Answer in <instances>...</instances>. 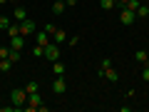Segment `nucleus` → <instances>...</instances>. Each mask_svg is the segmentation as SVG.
<instances>
[{"instance_id":"obj_1","label":"nucleus","mask_w":149,"mask_h":112,"mask_svg":"<svg viewBox=\"0 0 149 112\" xmlns=\"http://www.w3.org/2000/svg\"><path fill=\"white\" fill-rule=\"evenodd\" d=\"M10 100H13V105H15L17 110H22V107L27 105V92H25V87H15V90L10 92Z\"/></svg>"},{"instance_id":"obj_2","label":"nucleus","mask_w":149,"mask_h":112,"mask_svg":"<svg viewBox=\"0 0 149 112\" xmlns=\"http://www.w3.org/2000/svg\"><path fill=\"white\" fill-rule=\"evenodd\" d=\"M40 105H42V95H40V92H32V95H27V105L22 107V110L35 112V110H40Z\"/></svg>"},{"instance_id":"obj_3","label":"nucleus","mask_w":149,"mask_h":112,"mask_svg":"<svg viewBox=\"0 0 149 112\" xmlns=\"http://www.w3.org/2000/svg\"><path fill=\"white\" fill-rule=\"evenodd\" d=\"M45 60H50V62H55V60H60V48H57V43H50V45H45V55H42Z\"/></svg>"},{"instance_id":"obj_4","label":"nucleus","mask_w":149,"mask_h":112,"mask_svg":"<svg viewBox=\"0 0 149 112\" xmlns=\"http://www.w3.org/2000/svg\"><path fill=\"white\" fill-rule=\"evenodd\" d=\"M35 20H30V18H27V20H22L20 22V35L22 37H30V35H35Z\"/></svg>"},{"instance_id":"obj_5","label":"nucleus","mask_w":149,"mask_h":112,"mask_svg":"<svg viewBox=\"0 0 149 112\" xmlns=\"http://www.w3.org/2000/svg\"><path fill=\"white\" fill-rule=\"evenodd\" d=\"M134 13L132 10H127V8H119V22H122V25H132L134 22Z\"/></svg>"},{"instance_id":"obj_6","label":"nucleus","mask_w":149,"mask_h":112,"mask_svg":"<svg viewBox=\"0 0 149 112\" xmlns=\"http://www.w3.org/2000/svg\"><path fill=\"white\" fill-rule=\"evenodd\" d=\"M52 92H55L57 97L67 92V82H65V77H55V82H52Z\"/></svg>"},{"instance_id":"obj_7","label":"nucleus","mask_w":149,"mask_h":112,"mask_svg":"<svg viewBox=\"0 0 149 112\" xmlns=\"http://www.w3.org/2000/svg\"><path fill=\"white\" fill-rule=\"evenodd\" d=\"M35 43H37V45H42V48H45V45H50V43H52V37H50V35H47L45 30H40V32H35Z\"/></svg>"},{"instance_id":"obj_8","label":"nucleus","mask_w":149,"mask_h":112,"mask_svg":"<svg viewBox=\"0 0 149 112\" xmlns=\"http://www.w3.org/2000/svg\"><path fill=\"white\" fill-rule=\"evenodd\" d=\"M67 40H70V37H67V32H65L62 27H57V30H55V35H52V43H57V45H65Z\"/></svg>"},{"instance_id":"obj_9","label":"nucleus","mask_w":149,"mask_h":112,"mask_svg":"<svg viewBox=\"0 0 149 112\" xmlns=\"http://www.w3.org/2000/svg\"><path fill=\"white\" fill-rule=\"evenodd\" d=\"M52 75H55V77H65V65L60 62V60L52 62Z\"/></svg>"},{"instance_id":"obj_10","label":"nucleus","mask_w":149,"mask_h":112,"mask_svg":"<svg viewBox=\"0 0 149 112\" xmlns=\"http://www.w3.org/2000/svg\"><path fill=\"white\" fill-rule=\"evenodd\" d=\"M102 77H107L109 82H117L119 80V75H117V70H114V67H107L104 72H102Z\"/></svg>"},{"instance_id":"obj_11","label":"nucleus","mask_w":149,"mask_h":112,"mask_svg":"<svg viewBox=\"0 0 149 112\" xmlns=\"http://www.w3.org/2000/svg\"><path fill=\"white\" fill-rule=\"evenodd\" d=\"M65 8H67V3H65V0H55V3H52V13H55V15H62Z\"/></svg>"},{"instance_id":"obj_12","label":"nucleus","mask_w":149,"mask_h":112,"mask_svg":"<svg viewBox=\"0 0 149 112\" xmlns=\"http://www.w3.org/2000/svg\"><path fill=\"white\" fill-rule=\"evenodd\" d=\"M10 40H13V45H10L13 50H22L25 48V37L22 35H15V37H10Z\"/></svg>"},{"instance_id":"obj_13","label":"nucleus","mask_w":149,"mask_h":112,"mask_svg":"<svg viewBox=\"0 0 149 112\" xmlns=\"http://www.w3.org/2000/svg\"><path fill=\"white\" fill-rule=\"evenodd\" d=\"M134 60H137V65H147V62H149L147 50H137V52H134Z\"/></svg>"},{"instance_id":"obj_14","label":"nucleus","mask_w":149,"mask_h":112,"mask_svg":"<svg viewBox=\"0 0 149 112\" xmlns=\"http://www.w3.org/2000/svg\"><path fill=\"white\" fill-rule=\"evenodd\" d=\"M13 20H15V22L27 20V10H25V8H15V15H13Z\"/></svg>"},{"instance_id":"obj_15","label":"nucleus","mask_w":149,"mask_h":112,"mask_svg":"<svg viewBox=\"0 0 149 112\" xmlns=\"http://www.w3.org/2000/svg\"><path fill=\"white\" fill-rule=\"evenodd\" d=\"M134 15H137L139 20H144V18H149V5H142V3H139V8L134 10Z\"/></svg>"},{"instance_id":"obj_16","label":"nucleus","mask_w":149,"mask_h":112,"mask_svg":"<svg viewBox=\"0 0 149 112\" xmlns=\"http://www.w3.org/2000/svg\"><path fill=\"white\" fill-rule=\"evenodd\" d=\"M10 70H13V62H10V57H3V60H0V72H3V75H8Z\"/></svg>"},{"instance_id":"obj_17","label":"nucleus","mask_w":149,"mask_h":112,"mask_svg":"<svg viewBox=\"0 0 149 112\" xmlns=\"http://www.w3.org/2000/svg\"><path fill=\"white\" fill-rule=\"evenodd\" d=\"M8 35H10V37L20 35V22H15V20H13V22H10V27H8Z\"/></svg>"},{"instance_id":"obj_18","label":"nucleus","mask_w":149,"mask_h":112,"mask_svg":"<svg viewBox=\"0 0 149 112\" xmlns=\"http://www.w3.org/2000/svg\"><path fill=\"white\" fill-rule=\"evenodd\" d=\"M100 8H102V10H114L117 3H114V0H100Z\"/></svg>"},{"instance_id":"obj_19","label":"nucleus","mask_w":149,"mask_h":112,"mask_svg":"<svg viewBox=\"0 0 149 112\" xmlns=\"http://www.w3.org/2000/svg\"><path fill=\"white\" fill-rule=\"evenodd\" d=\"M107 67H112V60H109V57H102V60H100V77H102V72H104Z\"/></svg>"},{"instance_id":"obj_20","label":"nucleus","mask_w":149,"mask_h":112,"mask_svg":"<svg viewBox=\"0 0 149 112\" xmlns=\"http://www.w3.org/2000/svg\"><path fill=\"white\" fill-rule=\"evenodd\" d=\"M8 57H10L13 65H17V62H20V50H13V48H10V55H8Z\"/></svg>"},{"instance_id":"obj_21","label":"nucleus","mask_w":149,"mask_h":112,"mask_svg":"<svg viewBox=\"0 0 149 112\" xmlns=\"http://www.w3.org/2000/svg\"><path fill=\"white\" fill-rule=\"evenodd\" d=\"M25 92H27V95H32V92H40V85H37V82H27V85H25Z\"/></svg>"},{"instance_id":"obj_22","label":"nucleus","mask_w":149,"mask_h":112,"mask_svg":"<svg viewBox=\"0 0 149 112\" xmlns=\"http://www.w3.org/2000/svg\"><path fill=\"white\" fill-rule=\"evenodd\" d=\"M10 22H13V18H8V15H0V27H3V30H8V27H10Z\"/></svg>"},{"instance_id":"obj_23","label":"nucleus","mask_w":149,"mask_h":112,"mask_svg":"<svg viewBox=\"0 0 149 112\" xmlns=\"http://www.w3.org/2000/svg\"><path fill=\"white\" fill-rule=\"evenodd\" d=\"M124 8H127V10H137V8H139V0H127V3H124Z\"/></svg>"},{"instance_id":"obj_24","label":"nucleus","mask_w":149,"mask_h":112,"mask_svg":"<svg viewBox=\"0 0 149 112\" xmlns=\"http://www.w3.org/2000/svg\"><path fill=\"white\" fill-rule=\"evenodd\" d=\"M142 80H144V82H149V62H147V65H142Z\"/></svg>"},{"instance_id":"obj_25","label":"nucleus","mask_w":149,"mask_h":112,"mask_svg":"<svg viewBox=\"0 0 149 112\" xmlns=\"http://www.w3.org/2000/svg\"><path fill=\"white\" fill-rule=\"evenodd\" d=\"M42 30H45V32H47V35H50V37H52V35H55V30H57V27H55V25H42Z\"/></svg>"},{"instance_id":"obj_26","label":"nucleus","mask_w":149,"mask_h":112,"mask_svg":"<svg viewBox=\"0 0 149 112\" xmlns=\"http://www.w3.org/2000/svg\"><path fill=\"white\" fill-rule=\"evenodd\" d=\"M8 55H10V48H0V60L8 57Z\"/></svg>"},{"instance_id":"obj_27","label":"nucleus","mask_w":149,"mask_h":112,"mask_svg":"<svg viewBox=\"0 0 149 112\" xmlns=\"http://www.w3.org/2000/svg\"><path fill=\"white\" fill-rule=\"evenodd\" d=\"M114 3H117V10H119V8H124V3H127V0H114Z\"/></svg>"},{"instance_id":"obj_28","label":"nucleus","mask_w":149,"mask_h":112,"mask_svg":"<svg viewBox=\"0 0 149 112\" xmlns=\"http://www.w3.org/2000/svg\"><path fill=\"white\" fill-rule=\"evenodd\" d=\"M8 3H22V0H8Z\"/></svg>"},{"instance_id":"obj_29","label":"nucleus","mask_w":149,"mask_h":112,"mask_svg":"<svg viewBox=\"0 0 149 112\" xmlns=\"http://www.w3.org/2000/svg\"><path fill=\"white\" fill-rule=\"evenodd\" d=\"M5 3H8V0H0V5H5Z\"/></svg>"},{"instance_id":"obj_30","label":"nucleus","mask_w":149,"mask_h":112,"mask_svg":"<svg viewBox=\"0 0 149 112\" xmlns=\"http://www.w3.org/2000/svg\"><path fill=\"white\" fill-rule=\"evenodd\" d=\"M147 57H149V50H147Z\"/></svg>"},{"instance_id":"obj_31","label":"nucleus","mask_w":149,"mask_h":112,"mask_svg":"<svg viewBox=\"0 0 149 112\" xmlns=\"http://www.w3.org/2000/svg\"><path fill=\"white\" fill-rule=\"evenodd\" d=\"M147 90H149V82H147Z\"/></svg>"},{"instance_id":"obj_32","label":"nucleus","mask_w":149,"mask_h":112,"mask_svg":"<svg viewBox=\"0 0 149 112\" xmlns=\"http://www.w3.org/2000/svg\"><path fill=\"white\" fill-rule=\"evenodd\" d=\"M147 5H149V0H147Z\"/></svg>"}]
</instances>
